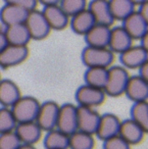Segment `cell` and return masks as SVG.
Instances as JSON below:
<instances>
[{
	"instance_id": "6da1fadb",
	"label": "cell",
	"mask_w": 148,
	"mask_h": 149,
	"mask_svg": "<svg viewBox=\"0 0 148 149\" xmlns=\"http://www.w3.org/2000/svg\"><path fill=\"white\" fill-rule=\"evenodd\" d=\"M81 59L87 68H109L114 60V53L108 47L86 46L81 54Z\"/></svg>"
},
{
	"instance_id": "7a4b0ae2",
	"label": "cell",
	"mask_w": 148,
	"mask_h": 149,
	"mask_svg": "<svg viewBox=\"0 0 148 149\" xmlns=\"http://www.w3.org/2000/svg\"><path fill=\"white\" fill-rule=\"evenodd\" d=\"M130 74L127 68L121 65H114L108 68L107 81L104 86V93L111 97H119L125 93L126 86Z\"/></svg>"
},
{
	"instance_id": "3957f363",
	"label": "cell",
	"mask_w": 148,
	"mask_h": 149,
	"mask_svg": "<svg viewBox=\"0 0 148 149\" xmlns=\"http://www.w3.org/2000/svg\"><path fill=\"white\" fill-rule=\"evenodd\" d=\"M40 102L33 96H21L19 100L10 107L17 124L35 122L37 118Z\"/></svg>"
},
{
	"instance_id": "277c9868",
	"label": "cell",
	"mask_w": 148,
	"mask_h": 149,
	"mask_svg": "<svg viewBox=\"0 0 148 149\" xmlns=\"http://www.w3.org/2000/svg\"><path fill=\"white\" fill-rule=\"evenodd\" d=\"M24 24L29 31L30 37L33 40L40 41V40L45 39L51 31L42 11L37 10V9L29 11Z\"/></svg>"
},
{
	"instance_id": "5b68a950",
	"label": "cell",
	"mask_w": 148,
	"mask_h": 149,
	"mask_svg": "<svg viewBox=\"0 0 148 149\" xmlns=\"http://www.w3.org/2000/svg\"><path fill=\"white\" fill-rule=\"evenodd\" d=\"M29 55L28 46H20L7 44L0 50V66L2 68H10L24 62Z\"/></svg>"
},
{
	"instance_id": "8992f818",
	"label": "cell",
	"mask_w": 148,
	"mask_h": 149,
	"mask_svg": "<svg viewBox=\"0 0 148 149\" xmlns=\"http://www.w3.org/2000/svg\"><path fill=\"white\" fill-rule=\"evenodd\" d=\"M75 97L79 106L94 108L96 106L101 105L104 102L106 94L102 89L85 84L77 89Z\"/></svg>"
},
{
	"instance_id": "52a82bcc",
	"label": "cell",
	"mask_w": 148,
	"mask_h": 149,
	"mask_svg": "<svg viewBox=\"0 0 148 149\" xmlns=\"http://www.w3.org/2000/svg\"><path fill=\"white\" fill-rule=\"evenodd\" d=\"M58 111H59V105L56 102L48 100L43 103H40L35 122L41 128V130L45 132L56 129Z\"/></svg>"
},
{
	"instance_id": "ba28073f",
	"label": "cell",
	"mask_w": 148,
	"mask_h": 149,
	"mask_svg": "<svg viewBox=\"0 0 148 149\" xmlns=\"http://www.w3.org/2000/svg\"><path fill=\"white\" fill-rule=\"evenodd\" d=\"M56 129L71 135L78 130L77 122V106L73 103H64L59 106Z\"/></svg>"
},
{
	"instance_id": "9c48e42d",
	"label": "cell",
	"mask_w": 148,
	"mask_h": 149,
	"mask_svg": "<svg viewBox=\"0 0 148 149\" xmlns=\"http://www.w3.org/2000/svg\"><path fill=\"white\" fill-rule=\"evenodd\" d=\"M99 120H100V114L94 108L77 106V122H78L79 131L95 135Z\"/></svg>"
},
{
	"instance_id": "30bf717a",
	"label": "cell",
	"mask_w": 148,
	"mask_h": 149,
	"mask_svg": "<svg viewBox=\"0 0 148 149\" xmlns=\"http://www.w3.org/2000/svg\"><path fill=\"white\" fill-rule=\"evenodd\" d=\"M119 61L125 68L135 70L148 61V50L141 45H132L119 54Z\"/></svg>"
},
{
	"instance_id": "8fae6325",
	"label": "cell",
	"mask_w": 148,
	"mask_h": 149,
	"mask_svg": "<svg viewBox=\"0 0 148 149\" xmlns=\"http://www.w3.org/2000/svg\"><path fill=\"white\" fill-rule=\"evenodd\" d=\"M121 23V27L133 40H140L148 34V21L142 17L136 10L128 15Z\"/></svg>"
},
{
	"instance_id": "7c38bea8",
	"label": "cell",
	"mask_w": 148,
	"mask_h": 149,
	"mask_svg": "<svg viewBox=\"0 0 148 149\" xmlns=\"http://www.w3.org/2000/svg\"><path fill=\"white\" fill-rule=\"evenodd\" d=\"M133 102L147 101L148 99V81L139 76H130L126 86L125 93Z\"/></svg>"
},
{
	"instance_id": "4fadbf2b",
	"label": "cell",
	"mask_w": 148,
	"mask_h": 149,
	"mask_svg": "<svg viewBox=\"0 0 148 149\" xmlns=\"http://www.w3.org/2000/svg\"><path fill=\"white\" fill-rule=\"evenodd\" d=\"M121 120L113 113H104L100 116L99 124L95 135L101 141H104L110 137L119 135Z\"/></svg>"
},
{
	"instance_id": "5bb4252c",
	"label": "cell",
	"mask_w": 148,
	"mask_h": 149,
	"mask_svg": "<svg viewBox=\"0 0 148 149\" xmlns=\"http://www.w3.org/2000/svg\"><path fill=\"white\" fill-rule=\"evenodd\" d=\"M42 13L49 25L50 29L54 31H61L66 29L70 23V17L62 10L59 5L44 6Z\"/></svg>"
},
{
	"instance_id": "9a60e30c",
	"label": "cell",
	"mask_w": 148,
	"mask_h": 149,
	"mask_svg": "<svg viewBox=\"0 0 148 149\" xmlns=\"http://www.w3.org/2000/svg\"><path fill=\"white\" fill-rule=\"evenodd\" d=\"M146 132L139 126L136 124L131 118L121 120L119 130V136H121L128 144L130 145H136L139 144L144 139Z\"/></svg>"
},
{
	"instance_id": "2e32d148",
	"label": "cell",
	"mask_w": 148,
	"mask_h": 149,
	"mask_svg": "<svg viewBox=\"0 0 148 149\" xmlns=\"http://www.w3.org/2000/svg\"><path fill=\"white\" fill-rule=\"evenodd\" d=\"M87 8L91 13L94 21L98 25H104L110 27L114 23L110 9H109L108 0H92Z\"/></svg>"
},
{
	"instance_id": "e0dca14e",
	"label": "cell",
	"mask_w": 148,
	"mask_h": 149,
	"mask_svg": "<svg viewBox=\"0 0 148 149\" xmlns=\"http://www.w3.org/2000/svg\"><path fill=\"white\" fill-rule=\"evenodd\" d=\"M110 27L95 24L84 35L87 46L91 47H108Z\"/></svg>"
},
{
	"instance_id": "ac0fdd59",
	"label": "cell",
	"mask_w": 148,
	"mask_h": 149,
	"mask_svg": "<svg viewBox=\"0 0 148 149\" xmlns=\"http://www.w3.org/2000/svg\"><path fill=\"white\" fill-rule=\"evenodd\" d=\"M133 41L134 40L130 37V35L124 30L121 26L110 29L108 48L113 53L121 54L133 45Z\"/></svg>"
},
{
	"instance_id": "d6986e66",
	"label": "cell",
	"mask_w": 148,
	"mask_h": 149,
	"mask_svg": "<svg viewBox=\"0 0 148 149\" xmlns=\"http://www.w3.org/2000/svg\"><path fill=\"white\" fill-rule=\"evenodd\" d=\"M15 132L23 144L35 145L41 138L43 131L36 122H29L17 124Z\"/></svg>"
},
{
	"instance_id": "ffe728a7",
	"label": "cell",
	"mask_w": 148,
	"mask_h": 149,
	"mask_svg": "<svg viewBox=\"0 0 148 149\" xmlns=\"http://www.w3.org/2000/svg\"><path fill=\"white\" fill-rule=\"evenodd\" d=\"M21 89L15 82L9 79L0 81V104L2 107L10 108L21 98Z\"/></svg>"
},
{
	"instance_id": "44dd1931",
	"label": "cell",
	"mask_w": 148,
	"mask_h": 149,
	"mask_svg": "<svg viewBox=\"0 0 148 149\" xmlns=\"http://www.w3.org/2000/svg\"><path fill=\"white\" fill-rule=\"evenodd\" d=\"M29 11L19 6L5 3L0 9V21L4 27L24 24Z\"/></svg>"
},
{
	"instance_id": "7402d4cb",
	"label": "cell",
	"mask_w": 148,
	"mask_h": 149,
	"mask_svg": "<svg viewBox=\"0 0 148 149\" xmlns=\"http://www.w3.org/2000/svg\"><path fill=\"white\" fill-rule=\"evenodd\" d=\"M95 24L96 23L94 21V17H92L89 9L85 8L71 17L68 25L75 34L84 36Z\"/></svg>"
},
{
	"instance_id": "603a6c76",
	"label": "cell",
	"mask_w": 148,
	"mask_h": 149,
	"mask_svg": "<svg viewBox=\"0 0 148 149\" xmlns=\"http://www.w3.org/2000/svg\"><path fill=\"white\" fill-rule=\"evenodd\" d=\"M4 33L7 44L28 46V43L32 40L25 24H17L5 27Z\"/></svg>"
},
{
	"instance_id": "cb8c5ba5",
	"label": "cell",
	"mask_w": 148,
	"mask_h": 149,
	"mask_svg": "<svg viewBox=\"0 0 148 149\" xmlns=\"http://www.w3.org/2000/svg\"><path fill=\"white\" fill-rule=\"evenodd\" d=\"M108 68H87L84 74L85 84L99 89H104L107 81Z\"/></svg>"
},
{
	"instance_id": "d4e9b609",
	"label": "cell",
	"mask_w": 148,
	"mask_h": 149,
	"mask_svg": "<svg viewBox=\"0 0 148 149\" xmlns=\"http://www.w3.org/2000/svg\"><path fill=\"white\" fill-rule=\"evenodd\" d=\"M43 143L46 149H68V135L53 129L46 132Z\"/></svg>"
},
{
	"instance_id": "484cf974",
	"label": "cell",
	"mask_w": 148,
	"mask_h": 149,
	"mask_svg": "<svg viewBox=\"0 0 148 149\" xmlns=\"http://www.w3.org/2000/svg\"><path fill=\"white\" fill-rule=\"evenodd\" d=\"M108 5L114 21L123 22L135 11V5L130 0H108Z\"/></svg>"
},
{
	"instance_id": "4316f807",
	"label": "cell",
	"mask_w": 148,
	"mask_h": 149,
	"mask_svg": "<svg viewBox=\"0 0 148 149\" xmlns=\"http://www.w3.org/2000/svg\"><path fill=\"white\" fill-rule=\"evenodd\" d=\"M94 135L75 131L68 135V149H93L95 146Z\"/></svg>"
},
{
	"instance_id": "83f0119b",
	"label": "cell",
	"mask_w": 148,
	"mask_h": 149,
	"mask_svg": "<svg viewBox=\"0 0 148 149\" xmlns=\"http://www.w3.org/2000/svg\"><path fill=\"white\" fill-rule=\"evenodd\" d=\"M131 120L138 124L146 133L148 132V103L147 101L134 102L130 110Z\"/></svg>"
},
{
	"instance_id": "f1b7e54d",
	"label": "cell",
	"mask_w": 148,
	"mask_h": 149,
	"mask_svg": "<svg viewBox=\"0 0 148 149\" xmlns=\"http://www.w3.org/2000/svg\"><path fill=\"white\" fill-rule=\"evenodd\" d=\"M17 123L9 107L0 108V134L13 131Z\"/></svg>"
},
{
	"instance_id": "f546056e",
	"label": "cell",
	"mask_w": 148,
	"mask_h": 149,
	"mask_svg": "<svg viewBox=\"0 0 148 149\" xmlns=\"http://www.w3.org/2000/svg\"><path fill=\"white\" fill-rule=\"evenodd\" d=\"M58 5L68 15V17H71L83 9L87 8L88 4L87 0H60Z\"/></svg>"
},
{
	"instance_id": "4dcf8cb0",
	"label": "cell",
	"mask_w": 148,
	"mask_h": 149,
	"mask_svg": "<svg viewBox=\"0 0 148 149\" xmlns=\"http://www.w3.org/2000/svg\"><path fill=\"white\" fill-rule=\"evenodd\" d=\"M21 144L15 130L0 134V149H17Z\"/></svg>"
},
{
	"instance_id": "1f68e13d",
	"label": "cell",
	"mask_w": 148,
	"mask_h": 149,
	"mask_svg": "<svg viewBox=\"0 0 148 149\" xmlns=\"http://www.w3.org/2000/svg\"><path fill=\"white\" fill-rule=\"evenodd\" d=\"M103 149H131V145L117 135L103 141Z\"/></svg>"
},
{
	"instance_id": "d6a6232c",
	"label": "cell",
	"mask_w": 148,
	"mask_h": 149,
	"mask_svg": "<svg viewBox=\"0 0 148 149\" xmlns=\"http://www.w3.org/2000/svg\"><path fill=\"white\" fill-rule=\"evenodd\" d=\"M6 4H11L15 6H19L26 10L30 11L36 9L38 4V0H4Z\"/></svg>"
},
{
	"instance_id": "836d02e7",
	"label": "cell",
	"mask_w": 148,
	"mask_h": 149,
	"mask_svg": "<svg viewBox=\"0 0 148 149\" xmlns=\"http://www.w3.org/2000/svg\"><path fill=\"white\" fill-rule=\"evenodd\" d=\"M142 17L148 21V0L144 1V2L140 3L138 5V10H136Z\"/></svg>"
},
{
	"instance_id": "e575fe53",
	"label": "cell",
	"mask_w": 148,
	"mask_h": 149,
	"mask_svg": "<svg viewBox=\"0 0 148 149\" xmlns=\"http://www.w3.org/2000/svg\"><path fill=\"white\" fill-rule=\"evenodd\" d=\"M138 72H139V74H138L139 77H141L142 79L148 81V61L138 68Z\"/></svg>"
},
{
	"instance_id": "d590c367",
	"label": "cell",
	"mask_w": 148,
	"mask_h": 149,
	"mask_svg": "<svg viewBox=\"0 0 148 149\" xmlns=\"http://www.w3.org/2000/svg\"><path fill=\"white\" fill-rule=\"evenodd\" d=\"M6 45H7V41H6V37H5L4 30L0 27V50Z\"/></svg>"
},
{
	"instance_id": "8d00e7d4",
	"label": "cell",
	"mask_w": 148,
	"mask_h": 149,
	"mask_svg": "<svg viewBox=\"0 0 148 149\" xmlns=\"http://www.w3.org/2000/svg\"><path fill=\"white\" fill-rule=\"evenodd\" d=\"M44 6H50V5H58L60 0H38Z\"/></svg>"
},
{
	"instance_id": "74e56055",
	"label": "cell",
	"mask_w": 148,
	"mask_h": 149,
	"mask_svg": "<svg viewBox=\"0 0 148 149\" xmlns=\"http://www.w3.org/2000/svg\"><path fill=\"white\" fill-rule=\"evenodd\" d=\"M17 149H37L34 145H30V144H23L22 143Z\"/></svg>"
},
{
	"instance_id": "f35d334b",
	"label": "cell",
	"mask_w": 148,
	"mask_h": 149,
	"mask_svg": "<svg viewBox=\"0 0 148 149\" xmlns=\"http://www.w3.org/2000/svg\"><path fill=\"white\" fill-rule=\"evenodd\" d=\"M132 3H133L134 5H139L140 3H142V2H144V1H146V0H130Z\"/></svg>"
},
{
	"instance_id": "ab89813d",
	"label": "cell",
	"mask_w": 148,
	"mask_h": 149,
	"mask_svg": "<svg viewBox=\"0 0 148 149\" xmlns=\"http://www.w3.org/2000/svg\"><path fill=\"white\" fill-rule=\"evenodd\" d=\"M0 81H1V77H0Z\"/></svg>"
}]
</instances>
